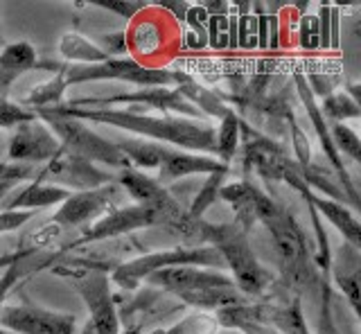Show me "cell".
Returning <instances> with one entry per match:
<instances>
[{"mask_svg":"<svg viewBox=\"0 0 361 334\" xmlns=\"http://www.w3.org/2000/svg\"><path fill=\"white\" fill-rule=\"evenodd\" d=\"M30 255H32V253H30ZM30 255H23V258H18L16 262H11L9 266H5L3 276H0V311H3L5 300H7V296L11 294V289H14L20 278L27 273V269H25V260L30 258Z\"/></svg>","mask_w":361,"mask_h":334,"instance_id":"cell-35","label":"cell"},{"mask_svg":"<svg viewBox=\"0 0 361 334\" xmlns=\"http://www.w3.org/2000/svg\"><path fill=\"white\" fill-rule=\"evenodd\" d=\"M0 326L14 334H77L75 316L32 305L3 307Z\"/></svg>","mask_w":361,"mask_h":334,"instance_id":"cell-11","label":"cell"},{"mask_svg":"<svg viewBox=\"0 0 361 334\" xmlns=\"http://www.w3.org/2000/svg\"><path fill=\"white\" fill-rule=\"evenodd\" d=\"M116 147L127 156V161L135 170H158L167 159V154L172 147L154 140H145V138H120L116 140Z\"/></svg>","mask_w":361,"mask_h":334,"instance_id":"cell-21","label":"cell"},{"mask_svg":"<svg viewBox=\"0 0 361 334\" xmlns=\"http://www.w3.org/2000/svg\"><path fill=\"white\" fill-rule=\"evenodd\" d=\"M208 46L217 52L231 50L228 14H208Z\"/></svg>","mask_w":361,"mask_h":334,"instance_id":"cell-33","label":"cell"},{"mask_svg":"<svg viewBox=\"0 0 361 334\" xmlns=\"http://www.w3.org/2000/svg\"><path fill=\"white\" fill-rule=\"evenodd\" d=\"M319 109H321L323 118L325 120H332V122L355 120L361 113V104H357L348 93H330L319 104Z\"/></svg>","mask_w":361,"mask_h":334,"instance_id":"cell-28","label":"cell"},{"mask_svg":"<svg viewBox=\"0 0 361 334\" xmlns=\"http://www.w3.org/2000/svg\"><path fill=\"white\" fill-rule=\"evenodd\" d=\"M93 5L106 9V12L118 14V16L127 18V20L135 18L140 12H145V9H147V5L138 3V0H93Z\"/></svg>","mask_w":361,"mask_h":334,"instance_id":"cell-38","label":"cell"},{"mask_svg":"<svg viewBox=\"0 0 361 334\" xmlns=\"http://www.w3.org/2000/svg\"><path fill=\"white\" fill-rule=\"evenodd\" d=\"M219 328L221 326L217 323V318H212L208 314H192L169 330H154L149 334H217Z\"/></svg>","mask_w":361,"mask_h":334,"instance_id":"cell-30","label":"cell"},{"mask_svg":"<svg viewBox=\"0 0 361 334\" xmlns=\"http://www.w3.org/2000/svg\"><path fill=\"white\" fill-rule=\"evenodd\" d=\"M66 86L86 84V82H127L138 88H178L183 82V73H174L167 68L145 66L133 57L106 59L95 66H66L59 70Z\"/></svg>","mask_w":361,"mask_h":334,"instance_id":"cell-4","label":"cell"},{"mask_svg":"<svg viewBox=\"0 0 361 334\" xmlns=\"http://www.w3.org/2000/svg\"><path fill=\"white\" fill-rule=\"evenodd\" d=\"M274 323L285 334H310L307 332V326H305V318H302V311H300V303H298V300H293L291 307L280 309L278 314L274 316Z\"/></svg>","mask_w":361,"mask_h":334,"instance_id":"cell-32","label":"cell"},{"mask_svg":"<svg viewBox=\"0 0 361 334\" xmlns=\"http://www.w3.org/2000/svg\"><path fill=\"white\" fill-rule=\"evenodd\" d=\"M165 27L156 18H140L127 32V46L135 57H154L163 50Z\"/></svg>","mask_w":361,"mask_h":334,"instance_id":"cell-22","label":"cell"},{"mask_svg":"<svg viewBox=\"0 0 361 334\" xmlns=\"http://www.w3.org/2000/svg\"><path fill=\"white\" fill-rule=\"evenodd\" d=\"M0 334H14V332H9V330H5V328H0Z\"/></svg>","mask_w":361,"mask_h":334,"instance_id":"cell-52","label":"cell"},{"mask_svg":"<svg viewBox=\"0 0 361 334\" xmlns=\"http://www.w3.org/2000/svg\"><path fill=\"white\" fill-rule=\"evenodd\" d=\"M158 7H163L165 12L174 14V18L178 20V23H183V18H185V12H188L190 3H174V0H169V3H158Z\"/></svg>","mask_w":361,"mask_h":334,"instance_id":"cell-46","label":"cell"},{"mask_svg":"<svg viewBox=\"0 0 361 334\" xmlns=\"http://www.w3.org/2000/svg\"><path fill=\"white\" fill-rule=\"evenodd\" d=\"M201 237L210 240L219 251L224 266L233 273V283L242 294L259 296L271 283V273L264 269L248 244L246 233L237 224L201 226Z\"/></svg>","mask_w":361,"mask_h":334,"instance_id":"cell-2","label":"cell"},{"mask_svg":"<svg viewBox=\"0 0 361 334\" xmlns=\"http://www.w3.org/2000/svg\"><path fill=\"white\" fill-rule=\"evenodd\" d=\"M240 133H242V122L231 109L219 120V129H214V159L219 163L228 165L235 159L237 147H240Z\"/></svg>","mask_w":361,"mask_h":334,"instance_id":"cell-25","label":"cell"},{"mask_svg":"<svg viewBox=\"0 0 361 334\" xmlns=\"http://www.w3.org/2000/svg\"><path fill=\"white\" fill-rule=\"evenodd\" d=\"M45 179L52 183H59V187H66V190H71V192L73 190H77V192L95 190V187L113 183L106 172L97 170L93 163L79 159V156L68 154L63 147L48 165L43 167V172L39 174L37 181L43 183Z\"/></svg>","mask_w":361,"mask_h":334,"instance_id":"cell-9","label":"cell"},{"mask_svg":"<svg viewBox=\"0 0 361 334\" xmlns=\"http://www.w3.org/2000/svg\"><path fill=\"white\" fill-rule=\"evenodd\" d=\"M95 46L109 54V59H120L122 54L129 52V46H127V32L120 30V32H111V35H102L97 37V43Z\"/></svg>","mask_w":361,"mask_h":334,"instance_id":"cell-39","label":"cell"},{"mask_svg":"<svg viewBox=\"0 0 361 334\" xmlns=\"http://www.w3.org/2000/svg\"><path fill=\"white\" fill-rule=\"evenodd\" d=\"M237 48L242 50L257 48V16L253 12L237 14Z\"/></svg>","mask_w":361,"mask_h":334,"instance_id":"cell-34","label":"cell"},{"mask_svg":"<svg viewBox=\"0 0 361 334\" xmlns=\"http://www.w3.org/2000/svg\"><path fill=\"white\" fill-rule=\"evenodd\" d=\"M37 116H34V111L30 109H23L20 104L16 102H11V99H3L0 97V127H18L23 125V122H27V120H34Z\"/></svg>","mask_w":361,"mask_h":334,"instance_id":"cell-36","label":"cell"},{"mask_svg":"<svg viewBox=\"0 0 361 334\" xmlns=\"http://www.w3.org/2000/svg\"><path fill=\"white\" fill-rule=\"evenodd\" d=\"M185 305L199 309H224L233 305H244V296L237 287H212V289H197V292L176 294Z\"/></svg>","mask_w":361,"mask_h":334,"instance_id":"cell-23","label":"cell"},{"mask_svg":"<svg viewBox=\"0 0 361 334\" xmlns=\"http://www.w3.org/2000/svg\"><path fill=\"white\" fill-rule=\"evenodd\" d=\"M122 187L118 183H109L95 187V190H84V192H73L66 202L59 206L54 213L52 221L59 226H86L93 219L111 213V208L118 202H122ZM116 210V208H113Z\"/></svg>","mask_w":361,"mask_h":334,"instance_id":"cell-8","label":"cell"},{"mask_svg":"<svg viewBox=\"0 0 361 334\" xmlns=\"http://www.w3.org/2000/svg\"><path fill=\"white\" fill-rule=\"evenodd\" d=\"M282 179H285L293 190H298L305 199H307V204L316 210V215L325 217L327 221H330V224L341 233L343 240L350 244V247L357 249V251L361 249V226H359V219L353 210L345 208L343 204L334 202V199H330V197H325V194H314L307 187V183H305L302 174L291 170V167Z\"/></svg>","mask_w":361,"mask_h":334,"instance_id":"cell-13","label":"cell"},{"mask_svg":"<svg viewBox=\"0 0 361 334\" xmlns=\"http://www.w3.org/2000/svg\"><path fill=\"white\" fill-rule=\"evenodd\" d=\"M289 122H291L293 147H296V156H298V161H300V165L310 167V142H307V138L302 136V131H300V127L296 125V120L289 118Z\"/></svg>","mask_w":361,"mask_h":334,"instance_id":"cell-42","label":"cell"},{"mask_svg":"<svg viewBox=\"0 0 361 334\" xmlns=\"http://www.w3.org/2000/svg\"><path fill=\"white\" fill-rule=\"evenodd\" d=\"M208 46V43L206 41H201L197 35H195V32H185V39H183V48L185 50H195V52H199V50H203V48H206Z\"/></svg>","mask_w":361,"mask_h":334,"instance_id":"cell-47","label":"cell"},{"mask_svg":"<svg viewBox=\"0 0 361 334\" xmlns=\"http://www.w3.org/2000/svg\"><path fill=\"white\" fill-rule=\"evenodd\" d=\"M338 23H341V7L332 5V14H330V50L341 48V32H338Z\"/></svg>","mask_w":361,"mask_h":334,"instance_id":"cell-45","label":"cell"},{"mask_svg":"<svg viewBox=\"0 0 361 334\" xmlns=\"http://www.w3.org/2000/svg\"><path fill=\"white\" fill-rule=\"evenodd\" d=\"M226 174H228V167L226 170H219V172H212L208 174V179L206 183L201 185V190L197 192V197L192 199V206H190V217L195 219V221H201L203 213L217 202V197H219V190H221V185H224V179H226Z\"/></svg>","mask_w":361,"mask_h":334,"instance_id":"cell-26","label":"cell"},{"mask_svg":"<svg viewBox=\"0 0 361 334\" xmlns=\"http://www.w3.org/2000/svg\"><path fill=\"white\" fill-rule=\"evenodd\" d=\"M66 91H68V86H66L63 77L59 73V75L50 77L48 82H43L37 88H32L30 95L25 97V102L34 109H50V106L61 104V97L66 95Z\"/></svg>","mask_w":361,"mask_h":334,"instance_id":"cell-27","label":"cell"},{"mask_svg":"<svg viewBox=\"0 0 361 334\" xmlns=\"http://www.w3.org/2000/svg\"><path fill=\"white\" fill-rule=\"evenodd\" d=\"M75 287L79 296L84 298L90 314V326L97 334H120V318L113 303L109 276L104 271H88L75 278Z\"/></svg>","mask_w":361,"mask_h":334,"instance_id":"cell-10","label":"cell"},{"mask_svg":"<svg viewBox=\"0 0 361 334\" xmlns=\"http://www.w3.org/2000/svg\"><path fill=\"white\" fill-rule=\"evenodd\" d=\"M296 88H298V95H300V99H302L305 109H307V116H310V122H312V127H314V131H316V136H319V140H321V149H323V154H325V159L332 163L334 172L338 174V179H341L343 197H348L350 202H353V206L357 208V206H359L357 187H355L353 179H350V174H348V170H345L341 154H338V151L334 149L332 138H330V122H327V120L323 118L321 109H319V102H316V97H314V93H312V88L307 86V80H305V75H302V73H296Z\"/></svg>","mask_w":361,"mask_h":334,"instance_id":"cell-15","label":"cell"},{"mask_svg":"<svg viewBox=\"0 0 361 334\" xmlns=\"http://www.w3.org/2000/svg\"><path fill=\"white\" fill-rule=\"evenodd\" d=\"M334 280H336L338 289L343 292V296L348 298L350 307H353V309H355V314L359 316V314H361V292H359L357 264H353L350 269H348V266H343V269H336Z\"/></svg>","mask_w":361,"mask_h":334,"instance_id":"cell-31","label":"cell"},{"mask_svg":"<svg viewBox=\"0 0 361 334\" xmlns=\"http://www.w3.org/2000/svg\"><path fill=\"white\" fill-rule=\"evenodd\" d=\"M330 138H332V144L338 154L348 156L355 165L361 163V140L353 127H348L345 122H332Z\"/></svg>","mask_w":361,"mask_h":334,"instance_id":"cell-29","label":"cell"},{"mask_svg":"<svg viewBox=\"0 0 361 334\" xmlns=\"http://www.w3.org/2000/svg\"><path fill=\"white\" fill-rule=\"evenodd\" d=\"M118 185L122 187L124 194L135 199L138 206L152 208L156 213H161L165 224L176 226V230H185V224L190 219H185V213L176 204V199L156 179L147 176L140 170H135V167H129V170H122L118 174Z\"/></svg>","mask_w":361,"mask_h":334,"instance_id":"cell-7","label":"cell"},{"mask_svg":"<svg viewBox=\"0 0 361 334\" xmlns=\"http://www.w3.org/2000/svg\"><path fill=\"white\" fill-rule=\"evenodd\" d=\"M34 116L50 127L54 138L59 140V144L68 154L79 156V159H84L88 163L109 165V167H113V170H120V172L131 167L127 156L116 147V142H111L109 138L95 133L86 125V122L52 113L50 109H37L34 111Z\"/></svg>","mask_w":361,"mask_h":334,"instance_id":"cell-3","label":"cell"},{"mask_svg":"<svg viewBox=\"0 0 361 334\" xmlns=\"http://www.w3.org/2000/svg\"><path fill=\"white\" fill-rule=\"evenodd\" d=\"M34 174L32 165H23V163H0V181H25Z\"/></svg>","mask_w":361,"mask_h":334,"instance_id":"cell-41","label":"cell"},{"mask_svg":"<svg viewBox=\"0 0 361 334\" xmlns=\"http://www.w3.org/2000/svg\"><path fill=\"white\" fill-rule=\"evenodd\" d=\"M79 334H97V332H95V328H93V326H90V321H88L86 326L82 328V332H79Z\"/></svg>","mask_w":361,"mask_h":334,"instance_id":"cell-49","label":"cell"},{"mask_svg":"<svg viewBox=\"0 0 361 334\" xmlns=\"http://www.w3.org/2000/svg\"><path fill=\"white\" fill-rule=\"evenodd\" d=\"M120 334H142V330H140V328H131V330H127V332H120Z\"/></svg>","mask_w":361,"mask_h":334,"instance_id":"cell-50","label":"cell"},{"mask_svg":"<svg viewBox=\"0 0 361 334\" xmlns=\"http://www.w3.org/2000/svg\"><path fill=\"white\" fill-rule=\"evenodd\" d=\"M16 185H18L16 181H0V204L5 202V199H7V194H9L11 190H14Z\"/></svg>","mask_w":361,"mask_h":334,"instance_id":"cell-48","label":"cell"},{"mask_svg":"<svg viewBox=\"0 0 361 334\" xmlns=\"http://www.w3.org/2000/svg\"><path fill=\"white\" fill-rule=\"evenodd\" d=\"M52 113L82 120L86 125H109L135 133V138L172 144L180 151L214 156V127L206 120H190L180 116H147L131 109H77L68 104L50 106Z\"/></svg>","mask_w":361,"mask_h":334,"instance_id":"cell-1","label":"cell"},{"mask_svg":"<svg viewBox=\"0 0 361 334\" xmlns=\"http://www.w3.org/2000/svg\"><path fill=\"white\" fill-rule=\"evenodd\" d=\"M61 144L43 120L34 118L16 127L9 140V159L14 163H50Z\"/></svg>","mask_w":361,"mask_h":334,"instance_id":"cell-14","label":"cell"},{"mask_svg":"<svg viewBox=\"0 0 361 334\" xmlns=\"http://www.w3.org/2000/svg\"><path fill=\"white\" fill-rule=\"evenodd\" d=\"M127 104L133 109L135 104H145L152 109H161V111H174L180 118H190V120H201V113L192 106L188 99L178 93V88H138V91L131 93H116L109 97H82V99H71L68 106H77V109H116Z\"/></svg>","mask_w":361,"mask_h":334,"instance_id":"cell-6","label":"cell"},{"mask_svg":"<svg viewBox=\"0 0 361 334\" xmlns=\"http://www.w3.org/2000/svg\"><path fill=\"white\" fill-rule=\"evenodd\" d=\"M264 226L271 230V235H274L276 249H278L280 262L285 266V271H291V276L298 278V280L305 278L302 266H305V260H307V253H305L302 230L298 228L296 221H293V217L280 208V213L271 221H267Z\"/></svg>","mask_w":361,"mask_h":334,"instance_id":"cell-17","label":"cell"},{"mask_svg":"<svg viewBox=\"0 0 361 334\" xmlns=\"http://www.w3.org/2000/svg\"><path fill=\"white\" fill-rule=\"evenodd\" d=\"M59 54L68 61H77V66H95L109 59V54H104L93 41L77 35V32H66L61 37Z\"/></svg>","mask_w":361,"mask_h":334,"instance_id":"cell-24","label":"cell"},{"mask_svg":"<svg viewBox=\"0 0 361 334\" xmlns=\"http://www.w3.org/2000/svg\"><path fill=\"white\" fill-rule=\"evenodd\" d=\"M330 14L332 5H321L319 7V35H321V50H330Z\"/></svg>","mask_w":361,"mask_h":334,"instance_id":"cell-43","label":"cell"},{"mask_svg":"<svg viewBox=\"0 0 361 334\" xmlns=\"http://www.w3.org/2000/svg\"><path fill=\"white\" fill-rule=\"evenodd\" d=\"M73 192L59 185H45L41 181L27 183L25 187L16 190L14 197H7L0 204V213H37L41 208L61 206Z\"/></svg>","mask_w":361,"mask_h":334,"instance_id":"cell-19","label":"cell"},{"mask_svg":"<svg viewBox=\"0 0 361 334\" xmlns=\"http://www.w3.org/2000/svg\"><path fill=\"white\" fill-rule=\"evenodd\" d=\"M169 266H203V269H217L224 271V260L214 247H199V249H169V251H156L135 258L131 262L120 264L113 271V283L122 289H135L142 280L154 276L161 269Z\"/></svg>","mask_w":361,"mask_h":334,"instance_id":"cell-5","label":"cell"},{"mask_svg":"<svg viewBox=\"0 0 361 334\" xmlns=\"http://www.w3.org/2000/svg\"><path fill=\"white\" fill-rule=\"evenodd\" d=\"M183 23L188 25L190 32H195V35L208 43V12L203 5H190L188 12H185V18Z\"/></svg>","mask_w":361,"mask_h":334,"instance_id":"cell-40","label":"cell"},{"mask_svg":"<svg viewBox=\"0 0 361 334\" xmlns=\"http://www.w3.org/2000/svg\"><path fill=\"white\" fill-rule=\"evenodd\" d=\"M34 68H45V63L39 61V54L30 43H7L0 50V97L7 99L9 88L20 75H25Z\"/></svg>","mask_w":361,"mask_h":334,"instance_id":"cell-20","label":"cell"},{"mask_svg":"<svg viewBox=\"0 0 361 334\" xmlns=\"http://www.w3.org/2000/svg\"><path fill=\"white\" fill-rule=\"evenodd\" d=\"M32 217H34V213H0V233L16 230Z\"/></svg>","mask_w":361,"mask_h":334,"instance_id":"cell-44","label":"cell"},{"mask_svg":"<svg viewBox=\"0 0 361 334\" xmlns=\"http://www.w3.org/2000/svg\"><path fill=\"white\" fill-rule=\"evenodd\" d=\"M158 224H165V219L161 213H156V210H152V208H145L138 204L116 208V210H111V213H106L104 217H99L82 237H79L77 242H73V247H82V244L99 242V240L120 237V235H127V233L158 226Z\"/></svg>","mask_w":361,"mask_h":334,"instance_id":"cell-12","label":"cell"},{"mask_svg":"<svg viewBox=\"0 0 361 334\" xmlns=\"http://www.w3.org/2000/svg\"><path fill=\"white\" fill-rule=\"evenodd\" d=\"M298 43L305 52L321 50V35H319V18L305 14L298 27Z\"/></svg>","mask_w":361,"mask_h":334,"instance_id":"cell-37","label":"cell"},{"mask_svg":"<svg viewBox=\"0 0 361 334\" xmlns=\"http://www.w3.org/2000/svg\"><path fill=\"white\" fill-rule=\"evenodd\" d=\"M7 46V43H5V39H3V32H0V50H3Z\"/></svg>","mask_w":361,"mask_h":334,"instance_id":"cell-51","label":"cell"},{"mask_svg":"<svg viewBox=\"0 0 361 334\" xmlns=\"http://www.w3.org/2000/svg\"><path fill=\"white\" fill-rule=\"evenodd\" d=\"M228 165L219 163L214 156L206 154H192V151H180V149H169L167 159L163 165L158 167V183H174L178 179H185V176H195V174H212L226 170Z\"/></svg>","mask_w":361,"mask_h":334,"instance_id":"cell-18","label":"cell"},{"mask_svg":"<svg viewBox=\"0 0 361 334\" xmlns=\"http://www.w3.org/2000/svg\"><path fill=\"white\" fill-rule=\"evenodd\" d=\"M147 283L169 289L174 294L197 292V289L212 287H235L233 278L217 269H203V266H169L147 278Z\"/></svg>","mask_w":361,"mask_h":334,"instance_id":"cell-16","label":"cell"}]
</instances>
